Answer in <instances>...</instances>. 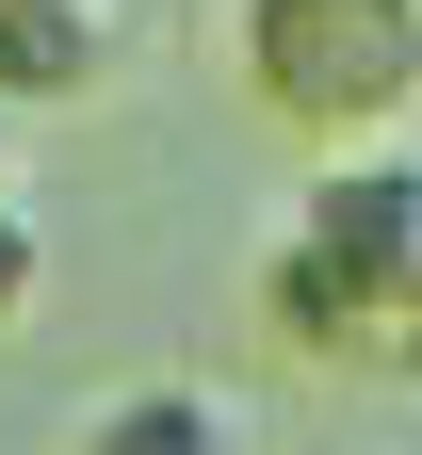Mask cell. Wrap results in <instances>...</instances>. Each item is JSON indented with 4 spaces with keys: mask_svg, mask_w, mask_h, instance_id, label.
Here are the masks:
<instances>
[{
    "mask_svg": "<svg viewBox=\"0 0 422 455\" xmlns=\"http://www.w3.org/2000/svg\"><path fill=\"white\" fill-rule=\"evenodd\" d=\"M260 325L325 374L422 390V147H357L260 244Z\"/></svg>",
    "mask_w": 422,
    "mask_h": 455,
    "instance_id": "6da1fadb",
    "label": "cell"
},
{
    "mask_svg": "<svg viewBox=\"0 0 422 455\" xmlns=\"http://www.w3.org/2000/svg\"><path fill=\"white\" fill-rule=\"evenodd\" d=\"M114 82V0H0V114Z\"/></svg>",
    "mask_w": 422,
    "mask_h": 455,
    "instance_id": "3957f363",
    "label": "cell"
},
{
    "mask_svg": "<svg viewBox=\"0 0 422 455\" xmlns=\"http://www.w3.org/2000/svg\"><path fill=\"white\" fill-rule=\"evenodd\" d=\"M66 455H260V439H244V407H211V390H114Z\"/></svg>",
    "mask_w": 422,
    "mask_h": 455,
    "instance_id": "277c9868",
    "label": "cell"
},
{
    "mask_svg": "<svg viewBox=\"0 0 422 455\" xmlns=\"http://www.w3.org/2000/svg\"><path fill=\"white\" fill-rule=\"evenodd\" d=\"M0 180H17V114H0Z\"/></svg>",
    "mask_w": 422,
    "mask_h": 455,
    "instance_id": "8992f818",
    "label": "cell"
},
{
    "mask_svg": "<svg viewBox=\"0 0 422 455\" xmlns=\"http://www.w3.org/2000/svg\"><path fill=\"white\" fill-rule=\"evenodd\" d=\"M33 276H49V228H33L17 196H0V325H17V309H33Z\"/></svg>",
    "mask_w": 422,
    "mask_h": 455,
    "instance_id": "5b68a950",
    "label": "cell"
},
{
    "mask_svg": "<svg viewBox=\"0 0 422 455\" xmlns=\"http://www.w3.org/2000/svg\"><path fill=\"white\" fill-rule=\"evenodd\" d=\"M227 66L325 163L406 147V114H422V0H227Z\"/></svg>",
    "mask_w": 422,
    "mask_h": 455,
    "instance_id": "7a4b0ae2",
    "label": "cell"
}]
</instances>
